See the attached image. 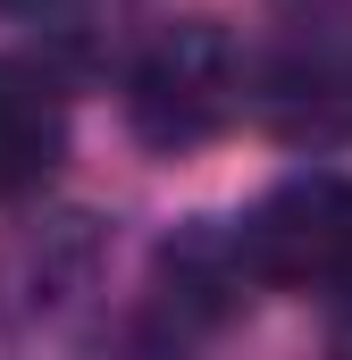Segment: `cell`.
I'll use <instances>...</instances> for the list:
<instances>
[{"mask_svg": "<svg viewBox=\"0 0 352 360\" xmlns=\"http://www.w3.org/2000/svg\"><path fill=\"white\" fill-rule=\"evenodd\" d=\"M235 276L277 293H344L352 285V176L302 168L268 184L235 226Z\"/></svg>", "mask_w": 352, "mask_h": 360, "instance_id": "cell-1", "label": "cell"}, {"mask_svg": "<svg viewBox=\"0 0 352 360\" xmlns=\"http://www.w3.org/2000/svg\"><path fill=\"white\" fill-rule=\"evenodd\" d=\"M244 101V68H235V42L210 25V17H184L168 25L134 76H126V126L151 143V151H193L210 143Z\"/></svg>", "mask_w": 352, "mask_h": 360, "instance_id": "cell-2", "label": "cell"}, {"mask_svg": "<svg viewBox=\"0 0 352 360\" xmlns=\"http://www.w3.org/2000/svg\"><path fill=\"white\" fill-rule=\"evenodd\" d=\"M92 276H101V226H92V218H51L42 235H25V243L8 252V269H0V310H8L17 327H34V319L68 310Z\"/></svg>", "mask_w": 352, "mask_h": 360, "instance_id": "cell-3", "label": "cell"}, {"mask_svg": "<svg viewBox=\"0 0 352 360\" xmlns=\"http://www.w3.org/2000/svg\"><path fill=\"white\" fill-rule=\"evenodd\" d=\"M68 151V101L51 92V76L0 59V201L34 193Z\"/></svg>", "mask_w": 352, "mask_h": 360, "instance_id": "cell-4", "label": "cell"}, {"mask_svg": "<svg viewBox=\"0 0 352 360\" xmlns=\"http://www.w3.org/2000/svg\"><path fill=\"white\" fill-rule=\"evenodd\" d=\"M8 8H42V0H0V17H8Z\"/></svg>", "mask_w": 352, "mask_h": 360, "instance_id": "cell-5", "label": "cell"}]
</instances>
